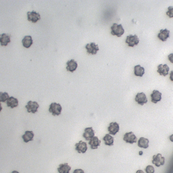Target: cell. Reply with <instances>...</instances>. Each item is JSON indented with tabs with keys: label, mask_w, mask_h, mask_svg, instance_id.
<instances>
[{
	"label": "cell",
	"mask_w": 173,
	"mask_h": 173,
	"mask_svg": "<svg viewBox=\"0 0 173 173\" xmlns=\"http://www.w3.org/2000/svg\"><path fill=\"white\" fill-rule=\"evenodd\" d=\"M111 28L112 30L111 34L113 35H117L118 37H121L125 33V30L121 24L118 25L117 23H114Z\"/></svg>",
	"instance_id": "cell-1"
},
{
	"label": "cell",
	"mask_w": 173,
	"mask_h": 173,
	"mask_svg": "<svg viewBox=\"0 0 173 173\" xmlns=\"http://www.w3.org/2000/svg\"><path fill=\"white\" fill-rule=\"evenodd\" d=\"M62 108L60 104L52 103L49 106V111L54 116H59L61 114Z\"/></svg>",
	"instance_id": "cell-2"
},
{
	"label": "cell",
	"mask_w": 173,
	"mask_h": 173,
	"mask_svg": "<svg viewBox=\"0 0 173 173\" xmlns=\"http://www.w3.org/2000/svg\"><path fill=\"white\" fill-rule=\"evenodd\" d=\"M39 107V105L37 102L32 101H28L27 105L25 106L28 113L32 112L33 114L38 112V109Z\"/></svg>",
	"instance_id": "cell-3"
},
{
	"label": "cell",
	"mask_w": 173,
	"mask_h": 173,
	"mask_svg": "<svg viewBox=\"0 0 173 173\" xmlns=\"http://www.w3.org/2000/svg\"><path fill=\"white\" fill-rule=\"evenodd\" d=\"M139 42V39L137 35H130L127 37L125 43L128 44V46L130 47H134L135 45L137 46Z\"/></svg>",
	"instance_id": "cell-4"
},
{
	"label": "cell",
	"mask_w": 173,
	"mask_h": 173,
	"mask_svg": "<svg viewBox=\"0 0 173 173\" xmlns=\"http://www.w3.org/2000/svg\"><path fill=\"white\" fill-rule=\"evenodd\" d=\"M153 158L152 163L155 164L156 166L159 167L161 165H164L165 159L164 157H162L161 154L158 153L157 155H154Z\"/></svg>",
	"instance_id": "cell-5"
},
{
	"label": "cell",
	"mask_w": 173,
	"mask_h": 173,
	"mask_svg": "<svg viewBox=\"0 0 173 173\" xmlns=\"http://www.w3.org/2000/svg\"><path fill=\"white\" fill-rule=\"evenodd\" d=\"M137 139V137L132 132H127L124 135V138H123L124 140L127 143H129L131 144L136 143Z\"/></svg>",
	"instance_id": "cell-6"
},
{
	"label": "cell",
	"mask_w": 173,
	"mask_h": 173,
	"mask_svg": "<svg viewBox=\"0 0 173 173\" xmlns=\"http://www.w3.org/2000/svg\"><path fill=\"white\" fill-rule=\"evenodd\" d=\"M75 146L76 147L75 150L79 153H84L87 150L88 147L86 143L82 140L80 141L79 143H76Z\"/></svg>",
	"instance_id": "cell-7"
},
{
	"label": "cell",
	"mask_w": 173,
	"mask_h": 173,
	"mask_svg": "<svg viewBox=\"0 0 173 173\" xmlns=\"http://www.w3.org/2000/svg\"><path fill=\"white\" fill-rule=\"evenodd\" d=\"M87 50V52L89 54H96L97 51L99 50L98 45H96L95 43H91L90 44H87L85 47Z\"/></svg>",
	"instance_id": "cell-8"
},
{
	"label": "cell",
	"mask_w": 173,
	"mask_h": 173,
	"mask_svg": "<svg viewBox=\"0 0 173 173\" xmlns=\"http://www.w3.org/2000/svg\"><path fill=\"white\" fill-rule=\"evenodd\" d=\"M135 100L139 105L141 106H143L144 104L147 103L148 101L146 95L143 92L137 93Z\"/></svg>",
	"instance_id": "cell-9"
},
{
	"label": "cell",
	"mask_w": 173,
	"mask_h": 173,
	"mask_svg": "<svg viewBox=\"0 0 173 173\" xmlns=\"http://www.w3.org/2000/svg\"><path fill=\"white\" fill-rule=\"evenodd\" d=\"M95 132L92 127L86 128L84 130V132L83 136L86 141H89L94 137Z\"/></svg>",
	"instance_id": "cell-10"
},
{
	"label": "cell",
	"mask_w": 173,
	"mask_h": 173,
	"mask_svg": "<svg viewBox=\"0 0 173 173\" xmlns=\"http://www.w3.org/2000/svg\"><path fill=\"white\" fill-rule=\"evenodd\" d=\"M28 20L29 21H31L33 23H36L40 20V15L39 13L33 11L32 12H28L27 13Z\"/></svg>",
	"instance_id": "cell-11"
},
{
	"label": "cell",
	"mask_w": 173,
	"mask_h": 173,
	"mask_svg": "<svg viewBox=\"0 0 173 173\" xmlns=\"http://www.w3.org/2000/svg\"><path fill=\"white\" fill-rule=\"evenodd\" d=\"M108 131L109 134L115 136L119 131V125L117 122H111L110 124V126L108 128Z\"/></svg>",
	"instance_id": "cell-12"
},
{
	"label": "cell",
	"mask_w": 173,
	"mask_h": 173,
	"mask_svg": "<svg viewBox=\"0 0 173 173\" xmlns=\"http://www.w3.org/2000/svg\"><path fill=\"white\" fill-rule=\"evenodd\" d=\"M162 94L159 91L154 90L153 93L151 95V101L153 103L157 104L162 99Z\"/></svg>",
	"instance_id": "cell-13"
},
{
	"label": "cell",
	"mask_w": 173,
	"mask_h": 173,
	"mask_svg": "<svg viewBox=\"0 0 173 173\" xmlns=\"http://www.w3.org/2000/svg\"><path fill=\"white\" fill-rule=\"evenodd\" d=\"M158 68L157 72L159 73L160 75H163L164 77H165L169 74L170 69L166 64L164 65L162 64H161L158 66Z\"/></svg>",
	"instance_id": "cell-14"
},
{
	"label": "cell",
	"mask_w": 173,
	"mask_h": 173,
	"mask_svg": "<svg viewBox=\"0 0 173 173\" xmlns=\"http://www.w3.org/2000/svg\"><path fill=\"white\" fill-rule=\"evenodd\" d=\"M101 141L99 140L98 137H94L90 140L89 144L90 145V148L92 150H95L98 148V146H100Z\"/></svg>",
	"instance_id": "cell-15"
},
{
	"label": "cell",
	"mask_w": 173,
	"mask_h": 173,
	"mask_svg": "<svg viewBox=\"0 0 173 173\" xmlns=\"http://www.w3.org/2000/svg\"><path fill=\"white\" fill-rule=\"evenodd\" d=\"M170 32V31L168 30L166 28H165L164 30H161L160 33L158 34V37L162 41H166L168 38L169 37Z\"/></svg>",
	"instance_id": "cell-16"
},
{
	"label": "cell",
	"mask_w": 173,
	"mask_h": 173,
	"mask_svg": "<svg viewBox=\"0 0 173 173\" xmlns=\"http://www.w3.org/2000/svg\"><path fill=\"white\" fill-rule=\"evenodd\" d=\"M66 64L67 65L66 69L68 71H69L73 73L74 72L77 67L78 65L77 62L73 59L68 61Z\"/></svg>",
	"instance_id": "cell-17"
},
{
	"label": "cell",
	"mask_w": 173,
	"mask_h": 173,
	"mask_svg": "<svg viewBox=\"0 0 173 173\" xmlns=\"http://www.w3.org/2000/svg\"><path fill=\"white\" fill-rule=\"evenodd\" d=\"M10 41V37L8 35L5 33L0 35V43L1 46H6Z\"/></svg>",
	"instance_id": "cell-18"
},
{
	"label": "cell",
	"mask_w": 173,
	"mask_h": 173,
	"mask_svg": "<svg viewBox=\"0 0 173 173\" xmlns=\"http://www.w3.org/2000/svg\"><path fill=\"white\" fill-rule=\"evenodd\" d=\"M58 168V171L59 173H69L72 168L68 165V163H65L64 164H60Z\"/></svg>",
	"instance_id": "cell-19"
},
{
	"label": "cell",
	"mask_w": 173,
	"mask_h": 173,
	"mask_svg": "<svg viewBox=\"0 0 173 173\" xmlns=\"http://www.w3.org/2000/svg\"><path fill=\"white\" fill-rule=\"evenodd\" d=\"M34 134L32 131H26L25 134L22 136V138L24 141L25 143H28V142L33 140Z\"/></svg>",
	"instance_id": "cell-20"
},
{
	"label": "cell",
	"mask_w": 173,
	"mask_h": 173,
	"mask_svg": "<svg viewBox=\"0 0 173 173\" xmlns=\"http://www.w3.org/2000/svg\"><path fill=\"white\" fill-rule=\"evenodd\" d=\"M7 104L8 107L13 109L16 107L18 105V101L17 98L12 96L7 100Z\"/></svg>",
	"instance_id": "cell-21"
},
{
	"label": "cell",
	"mask_w": 173,
	"mask_h": 173,
	"mask_svg": "<svg viewBox=\"0 0 173 173\" xmlns=\"http://www.w3.org/2000/svg\"><path fill=\"white\" fill-rule=\"evenodd\" d=\"M23 46L26 48H29L33 43L32 37L30 35H26L22 40Z\"/></svg>",
	"instance_id": "cell-22"
},
{
	"label": "cell",
	"mask_w": 173,
	"mask_h": 173,
	"mask_svg": "<svg viewBox=\"0 0 173 173\" xmlns=\"http://www.w3.org/2000/svg\"><path fill=\"white\" fill-rule=\"evenodd\" d=\"M149 141L148 139L141 137L138 141V145L139 147L144 149L147 148L149 146Z\"/></svg>",
	"instance_id": "cell-23"
},
{
	"label": "cell",
	"mask_w": 173,
	"mask_h": 173,
	"mask_svg": "<svg viewBox=\"0 0 173 173\" xmlns=\"http://www.w3.org/2000/svg\"><path fill=\"white\" fill-rule=\"evenodd\" d=\"M145 73V69L143 67H141L140 65L135 66L134 74L136 76L143 77Z\"/></svg>",
	"instance_id": "cell-24"
},
{
	"label": "cell",
	"mask_w": 173,
	"mask_h": 173,
	"mask_svg": "<svg viewBox=\"0 0 173 173\" xmlns=\"http://www.w3.org/2000/svg\"><path fill=\"white\" fill-rule=\"evenodd\" d=\"M103 140L105 141L106 145L111 146L114 145V139L113 137L111 136L109 134H106L104 137Z\"/></svg>",
	"instance_id": "cell-25"
},
{
	"label": "cell",
	"mask_w": 173,
	"mask_h": 173,
	"mask_svg": "<svg viewBox=\"0 0 173 173\" xmlns=\"http://www.w3.org/2000/svg\"><path fill=\"white\" fill-rule=\"evenodd\" d=\"M9 98V96L8 93L5 92L3 93L0 92V102H5Z\"/></svg>",
	"instance_id": "cell-26"
},
{
	"label": "cell",
	"mask_w": 173,
	"mask_h": 173,
	"mask_svg": "<svg viewBox=\"0 0 173 173\" xmlns=\"http://www.w3.org/2000/svg\"><path fill=\"white\" fill-rule=\"evenodd\" d=\"M155 169L152 166L149 165L146 168L145 172L146 173H154Z\"/></svg>",
	"instance_id": "cell-27"
},
{
	"label": "cell",
	"mask_w": 173,
	"mask_h": 173,
	"mask_svg": "<svg viewBox=\"0 0 173 173\" xmlns=\"http://www.w3.org/2000/svg\"><path fill=\"white\" fill-rule=\"evenodd\" d=\"M168 11L166 12L167 15L169 16L170 18H172L173 17V7L170 6L168 8Z\"/></svg>",
	"instance_id": "cell-28"
},
{
	"label": "cell",
	"mask_w": 173,
	"mask_h": 173,
	"mask_svg": "<svg viewBox=\"0 0 173 173\" xmlns=\"http://www.w3.org/2000/svg\"><path fill=\"white\" fill-rule=\"evenodd\" d=\"M73 173H85V172L83 170L81 169H79L75 170Z\"/></svg>",
	"instance_id": "cell-29"
},
{
	"label": "cell",
	"mask_w": 173,
	"mask_h": 173,
	"mask_svg": "<svg viewBox=\"0 0 173 173\" xmlns=\"http://www.w3.org/2000/svg\"><path fill=\"white\" fill-rule=\"evenodd\" d=\"M169 57V60L171 62L173 63V54H170L168 56Z\"/></svg>",
	"instance_id": "cell-30"
},
{
	"label": "cell",
	"mask_w": 173,
	"mask_h": 173,
	"mask_svg": "<svg viewBox=\"0 0 173 173\" xmlns=\"http://www.w3.org/2000/svg\"><path fill=\"white\" fill-rule=\"evenodd\" d=\"M170 79L173 81V72L172 71L171 73H170Z\"/></svg>",
	"instance_id": "cell-31"
},
{
	"label": "cell",
	"mask_w": 173,
	"mask_h": 173,
	"mask_svg": "<svg viewBox=\"0 0 173 173\" xmlns=\"http://www.w3.org/2000/svg\"><path fill=\"white\" fill-rule=\"evenodd\" d=\"M136 173H144V172L142 170H137Z\"/></svg>",
	"instance_id": "cell-32"
},
{
	"label": "cell",
	"mask_w": 173,
	"mask_h": 173,
	"mask_svg": "<svg viewBox=\"0 0 173 173\" xmlns=\"http://www.w3.org/2000/svg\"><path fill=\"white\" fill-rule=\"evenodd\" d=\"M139 155L141 156L143 155V152L142 151H140L139 152Z\"/></svg>",
	"instance_id": "cell-33"
},
{
	"label": "cell",
	"mask_w": 173,
	"mask_h": 173,
	"mask_svg": "<svg viewBox=\"0 0 173 173\" xmlns=\"http://www.w3.org/2000/svg\"><path fill=\"white\" fill-rule=\"evenodd\" d=\"M2 106H1V103H0V112H1V111L2 110Z\"/></svg>",
	"instance_id": "cell-34"
},
{
	"label": "cell",
	"mask_w": 173,
	"mask_h": 173,
	"mask_svg": "<svg viewBox=\"0 0 173 173\" xmlns=\"http://www.w3.org/2000/svg\"><path fill=\"white\" fill-rule=\"evenodd\" d=\"M11 173H19L18 172L16 171H14L12 172Z\"/></svg>",
	"instance_id": "cell-35"
}]
</instances>
